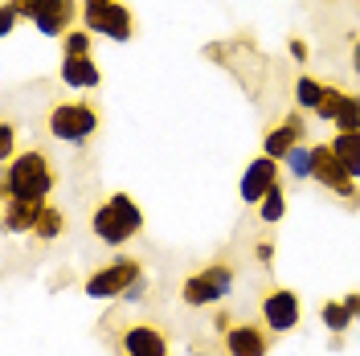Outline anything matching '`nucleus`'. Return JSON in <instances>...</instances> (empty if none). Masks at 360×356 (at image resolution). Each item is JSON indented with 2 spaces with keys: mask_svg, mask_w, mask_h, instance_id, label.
<instances>
[{
  "mask_svg": "<svg viewBox=\"0 0 360 356\" xmlns=\"http://www.w3.org/2000/svg\"><path fill=\"white\" fill-rule=\"evenodd\" d=\"M0 160H4V164L17 160V127H13L8 119L0 123Z\"/></svg>",
  "mask_w": 360,
  "mask_h": 356,
  "instance_id": "obj_24",
  "label": "nucleus"
},
{
  "mask_svg": "<svg viewBox=\"0 0 360 356\" xmlns=\"http://www.w3.org/2000/svg\"><path fill=\"white\" fill-rule=\"evenodd\" d=\"M41 201H4V229L8 234H33L41 222Z\"/></svg>",
  "mask_w": 360,
  "mask_h": 356,
  "instance_id": "obj_15",
  "label": "nucleus"
},
{
  "mask_svg": "<svg viewBox=\"0 0 360 356\" xmlns=\"http://www.w3.org/2000/svg\"><path fill=\"white\" fill-rule=\"evenodd\" d=\"M62 53H70V58L94 53V33L90 29H70L66 37H62Z\"/></svg>",
  "mask_w": 360,
  "mask_h": 356,
  "instance_id": "obj_23",
  "label": "nucleus"
},
{
  "mask_svg": "<svg viewBox=\"0 0 360 356\" xmlns=\"http://www.w3.org/2000/svg\"><path fill=\"white\" fill-rule=\"evenodd\" d=\"M168 356H172V352H168Z\"/></svg>",
  "mask_w": 360,
  "mask_h": 356,
  "instance_id": "obj_34",
  "label": "nucleus"
},
{
  "mask_svg": "<svg viewBox=\"0 0 360 356\" xmlns=\"http://www.w3.org/2000/svg\"><path fill=\"white\" fill-rule=\"evenodd\" d=\"M254 258H258L262 267H274V242H258L254 246Z\"/></svg>",
  "mask_w": 360,
  "mask_h": 356,
  "instance_id": "obj_27",
  "label": "nucleus"
},
{
  "mask_svg": "<svg viewBox=\"0 0 360 356\" xmlns=\"http://www.w3.org/2000/svg\"><path fill=\"white\" fill-rule=\"evenodd\" d=\"M319 319H323V328H328L332 336H344L352 324H356L352 312H348L344 303H323V307H319Z\"/></svg>",
  "mask_w": 360,
  "mask_h": 356,
  "instance_id": "obj_20",
  "label": "nucleus"
},
{
  "mask_svg": "<svg viewBox=\"0 0 360 356\" xmlns=\"http://www.w3.org/2000/svg\"><path fill=\"white\" fill-rule=\"evenodd\" d=\"M287 49H291V58L299 62V66L307 62V42H299V37H291V42H287Z\"/></svg>",
  "mask_w": 360,
  "mask_h": 356,
  "instance_id": "obj_30",
  "label": "nucleus"
},
{
  "mask_svg": "<svg viewBox=\"0 0 360 356\" xmlns=\"http://www.w3.org/2000/svg\"><path fill=\"white\" fill-rule=\"evenodd\" d=\"M13 4L21 8V17H25V21H33V17H37V8H41L45 0H13Z\"/></svg>",
  "mask_w": 360,
  "mask_h": 356,
  "instance_id": "obj_29",
  "label": "nucleus"
},
{
  "mask_svg": "<svg viewBox=\"0 0 360 356\" xmlns=\"http://www.w3.org/2000/svg\"><path fill=\"white\" fill-rule=\"evenodd\" d=\"M209 324H213V332H217V336H225V332H229V328H233V324H238V319H233V315H229V312H217V315H213V319H209Z\"/></svg>",
  "mask_w": 360,
  "mask_h": 356,
  "instance_id": "obj_28",
  "label": "nucleus"
},
{
  "mask_svg": "<svg viewBox=\"0 0 360 356\" xmlns=\"http://www.w3.org/2000/svg\"><path fill=\"white\" fill-rule=\"evenodd\" d=\"M62 234H66V213L53 209V205H45V213H41V222H37V229H33V238H37V242H58Z\"/></svg>",
  "mask_w": 360,
  "mask_h": 356,
  "instance_id": "obj_18",
  "label": "nucleus"
},
{
  "mask_svg": "<svg viewBox=\"0 0 360 356\" xmlns=\"http://www.w3.org/2000/svg\"><path fill=\"white\" fill-rule=\"evenodd\" d=\"M58 78H62V87H70V90H98L103 87V70H98V62H94V53H82V58L62 53Z\"/></svg>",
  "mask_w": 360,
  "mask_h": 356,
  "instance_id": "obj_13",
  "label": "nucleus"
},
{
  "mask_svg": "<svg viewBox=\"0 0 360 356\" xmlns=\"http://www.w3.org/2000/svg\"><path fill=\"white\" fill-rule=\"evenodd\" d=\"M135 279H143V262L131 258V254H123V258H115L107 267L90 270L82 291H86V299H123L135 287Z\"/></svg>",
  "mask_w": 360,
  "mask_h": 356,
  "instance_id": "obj_5",
  "label": "nucleus"
},
{
  "mask_svg": "<svg viewBox=\"0 0 360 356\" xmlns=\"http://www.w3.org/2000/svg\"><path fill=\"white\" fill-rule=\"evenodd\" d=\"M344 98H348V90L332 87V82H323V98H319V107H315V115L323 119V123H336L340 107H344Z\"/></svg>",
  "mask_w": 360,
  "mask_h": 356,
  "instance_id": "obj_22",
  "label": "nucleus"
},
{
  "mask_svg": "<svg viewBox=\"0 0 360 356\" xmlns=\"http://www.w3.org/2000/svg\"><path fill=\"white\" fill-rule=\"evenodd\" d=\"M115 0H82V13H98V8H107Z\"/></svg>",
  "mask_w": 360,
  "mask_h": 356,
  "instance_id": "obj_32",
  "label": "nucleus"
},
{
  "mask_svg": "<svg viewBox=\"0 0 360 356\" xmlns=\"http://www.w3.org/2000/svg\"><path fill=\"white\" fill-rule=\"evenodd\" d=\"M90 234L103 246H127L143 234V213L127 193H111L94 213H90Z\"/></svg>",
  "mask_w": 360,
  "mask_h": 356,
  "instance_id": "obj_2",
  "label": "nucleus"
},
{
  "mask_svg": "<svg viewBox=\"0 0 360 356\" xmlns=\"http://www.w3.org/2000/svg\"><path fill=\"white\" fill-rule=\"evenodd\" d=\"M352 70H356V78H360V37H352Z\"/></svg>",
  "mask_w": 360,
  "mask_h": 356,
  "instance_id": "obj_33",
  "label": "nucleus"
},
{
  "mask_svg": "<svg viewBox=\"0 0 360 356\" xmlns=\"http://www.w3.org/2000/svg\"><path fill=\"white\" fill-rule=\"evenodd\" d=\"M238 283V270L233 262H209L205 270L197 274H188L184 283H180V303L184 307H217L221 299H229V291Z\"/></svg>",
  "mask_w": 360,
  "mask_h": 356,
  "instance_id": "obj_4",
  "label": "nucleus"
},
{
  "mask_svg": "<svg viewBox=\"0 0 360 356\" xmlns=\"http://www.w3.org/2000/svg\"><path fill=\"white\" fill-rule=\"evenodd\" d=\"M283 213H287V189H283V180H278L266 197H262V205H258V222L262 225H278L283 222Z\"/></svg>",
  "mask_w": 360,
  "mask_h": 356,
  "instance_id": "obj_17",
  "label": "nucleus"
},
{
  "mask_svg": "<svg viewBox=\"0 0 360 356\" xmlns=\"http://www.w3.org/2000/svg\"><path fill=\"white\" fill-rule=\"evenodd\" d=\"M299 319H303V299H299V291L266 287V295H262V324H266L270 332L274 336L295 332Z\"/></svg>",
  "mask_w": 360,
  "mask_h": 356,
  "instance_id": "obj_8",
  "label": "nucleus"
},
{
  "mask_svg": "<svg viewBox=\"0 0 360 356\" xmlns=\"http://www.w3.org/2000/svg\"><path fill=\"white\" fill-rule=\"evenodd\" d=\"M17 17H21V8H17L13 0H4V4H0V33H4V37L13 33V25H17Z\"/></svg>",
  "mask_w": 360,
  "mask_h": 356,
  "instance_id": "obj_25",
  "label": "nucleus"
},
{
  "mask_svg": "<svg viewBox=\"0 0 360 356\" xmlns=\"http://www.w3.org/2000/svg\"><path fill=\"white\" fill-rule=\"evenodd\" d=\"M340 303H344V307L352 312V319H356V324H360V291H348V295H344Z\"/></svg>",
  "mask_w": 360,
  "mask_h": 356,
  "instance_id": "obj_31",
  "label": "nucleus"
},
{
  "mask_svg": "<svg viewBox=\"0 0 360 356\" xmlns=\"http://www.w3.org/2000/svg\"><path fill=\"white\" fill-rule=\"evenodd\" d=\"M53 184H58L53 164H49V156L37 152V148H25L17 160H8V164H4V180H0L4 201H41V205H45V197L53 193Z\"/></svg>",
  "mask_w": 360,
  "mask_h": 356,
  "instance_id": "obj_1",
  "label": "nucleus"
},
{
  "mask_svg": "<svg viewBox=\"0 0 360 356\" xmlns=\"http://www.w3.org/2000/svg\"><path fill=\"white\" fill-rule=\"evenodd\" d=\"M221 344H225V356H270L274 332L266 324H233L221 336Z\"/></svg>",
  "mask_w": 360,
  "mask_h": 356,
  "instance_id": "obj_12",
  "label": "nucleus"
},
{
  "mask_svg": "<svg viewBox=\"0 0 360 356\" xmlns=\"http://www.w3.org/2000/svg\"><path fill=\"white\" fill-rule=\"evenodd\" d=\"M287 164V172H291V180H311L315 177V148H307V144H299L291 156L283 160Z\"/></svg>",
  "mask_w": 360,
  "mask_h": 356,
  "instance_id": "obj_19",
  "label": "nucleus"
},
{
  "mask_svg": "<svg viewBox=\"0 0 360 356\" xmlns=\"http://www.w3.org/2000/svg\"><path fill=\"white\" fill-rule=\"evenodd\" d=\"M319 98H323V82H315L311 74H299V82H295V103H299V111H315Z\"/></svg>",
  "mask_w": 360,
  "mask_h": 356,
  "instance_id": "obj_21",
  "label": "nucleus"
},
{
  "mask_svg": "<svg viewBox=\"0 0 360 356\" xmlns=\"http://www.w3.org/2000/svg\"><path fill=\"white\" fill-rule=\"evenodd\" d=\"M332 152L340 156L344 172H348L352 180H360V132H356V135L336 132V139H332Z\"/></svg>",
  "mask_w": 360,
  "mask_h": 356,
  "instance_id": "obj_16",
  "label": "nucleus"
},
{
  "mask_svg": "<svg viewBox=\"0 0 360 356\" xmlns=\"http://www.w3.org/2000/svg\"><path fill=\"white\" fill-rule=\"evenodd\" d=\"M303 135H307V123H303V111H291L283 115L274 127H270L266 135H262V156L270 160H287L303 144Z\"/></svg>",
  "mask_w": 360,
  "mask_h": 356,
  "instance_id": "obj_11",
  "label": "nucleus"
},
{
  "mask_svg": "<svg viewBox=\"0 0 360 356\" xmlns=\"http://www.w3.org/2000/svg\"><path fill=\"white\" fill-rule=\"evenodd\" d=\"M311 148H315V177L311 180L323 189V193H332L344 209H360L356 180L344 172V164H340V156L332 152V144H311Z\"/></svg>",
  "mask_w": 360,
  "mask_h": 356,
  "instance_id": "obj_6",
  "label": "nucleus"
},
{
  "mask_svg": "<svg viewBox=\"0 0 360 356\" xmlns=\"http://www.w3.org/2000/svg\"><path fill=\"white\" fill-rule=\"evenodd\" d=\"M74 17H78V0H45L37 8V17H33V25L45 37H66Z\"/></svg>",
  "mask_w": 360,
  "mask_h": 356,
  "instance_id": "obj_14",
  "label": "nucleus"
},
{
  "mask_svg": "<svg viewBox=\"0 0 360 356\" xmlns=\"http://www.w3.org/2000/svg\"><path fill=\"white\" fill-rule=\"evenodd\" d=\"M278 160L270 156H254L246 164V172H242V184H238V193H242V205H250V209H258L262 205V197H266L270 189L278 184Z\"/></svg>",
  "mask_w": 360,
  "mask_h": 356,
  "instance_id": "obj_10",
  "label": "nucleus"
},
{
  "mask_svg": "<svg viewBox=\"0 0 360 356\" xmlns=\"http://www.w3.org/2000/svg\"><path fill=\"white\" fill-rule=\"evenodd\" d=\"M103 127V115L98 107L90 103V98H66V103H53L49 115H45V132L53 135V139H62L70 148H82L90 144L94 135Z\"/></svg>",
  "mask_w": 360,
  "mask_h": 356,
  "instance_id": "obj_3",
  "label": "nucleus"
},
{
  "mask_svg": "<svg viewBox=\"0 0 360 356\" xmlns=\"http://www.w3.org/2000/svg\"><path fill=\"white\" fill-rule=\"evenodd\" d=\"M82 21L94 37H111V42H131L135 37V13L123 4V0H115L107 8H98V13H82Z\"/></svg>",
  "mask_w": 360,
  "mask_h": 356,
  "instance_id": "obj_9",
  "label": "nucleus"
},
{
  "mask_svg": "<svg viewBox=\"0 0 360 356\" xmlns=\"http://www.w3.org/2000/svg\"><path fill=\"white\" fill-rule=\"evenodd\" d=\"M111 344H115V356H168L172 352L168 332L160 324H152V319L127 324L119 336H111Z\"/></svg>",
  "mask_w": 360,
  "mask_h": 356,
  "instance_id": "obj_7",
  "label": "nucleus"
},
{
  "mask_svg": "<svg viewBox=\"0 0 360 356\" xmlns=\"http://www.w3.org/2000/svg\"><path fill=\"white\" fill-rule=\"evenodd\" d=\"M123 299H127V303H143V299H148V274H143V279H135V287L127 291Z\"/></svg>",
  "mask_w": 360,
  "mask_h": 356,
  "instance_id": "obj_26",
  "label": "nucleus"
}]
</instances>
